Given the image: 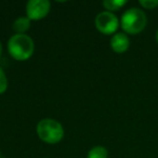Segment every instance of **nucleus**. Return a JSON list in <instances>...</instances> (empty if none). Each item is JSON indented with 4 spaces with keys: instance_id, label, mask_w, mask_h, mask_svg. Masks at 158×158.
Wrapping results in <instances>:
<instances>
[{
    "instance_id": "obj_5",
    "label": "nucleus",
    "mask_w": 158,
    "mask_h": 158,
    "mask_svg": "<svg viewBox=\"0 0 158 158\" xmlns=\"http://www.w3.org/2000/svg\"><path fill=\"white\" fill-rule=\"evenodd\" d=\"M49 11H50V2L48 0H31L27 2L26 13L29 20H41L48 15Z\"/></svg>"
},
{
    "instance_id": "obj_1",
    "label": "nucleus",
    "mask_w": 158,
    "mask_h": 158,
    "mask_svg": "<svg viewBox=\"0 0 158 158\" xmlns=\"http://www.w3.org/2000/svg\"><path fill=\"white\" fill-rule=\"evenodd\" d=\"M8 49L13 59L25 61L33 55L35 44L33 39L25 34H15L8 41Z\"/></svg>"
},
{
    "instance_id": "obj_9",
    "label": "nucleus",
    "mask_w": 158,
    "mask_h": 158,
    "mask_svg": "<svg viewBox=\"0 0 158 158\" xmlns=\"http://www.w3.org/2000/svg\"><path fill=\"white\" fill-rule=\"evenodd\" d=\"M88 158H107V151L103 146H94L88 153Z\"/></svg>"
},
{
    "instance_id": "obj_11",
    "label": "nucleus",
    "mask_w": 158,
    "mask_h": 158,
    "mask_svg": "<svg viewBox=\"0 0 158 158\" xmlns=\"http://www.w3.org/2000/svg\"><path fill=\"white\" fill-rule=\"evenodd\" d=\"M140 5L142 6L144 9H155L158 6V0H140Z\"/></svg>"
},
{
    "instance_id": "obj_10",
    "label": "nucleus",
    "mask_w": 158,
    "mask_h": 158,
    "mask_svg": "<svg viewBox=\"0 0 158 158\" xmlns=\"http://www.w3.org/2000/svg\"><path fill=\"white\" fill-rule=\"evenodd\" d=\"M8 88V79L2 68L0 67V94L3 93Z\"/></svg>"
},
{
    "instance_id": "obj_12",
    "label": "nucleus",
    "mask_w": 158,
    "mask_h": 158,
    "mask_svg": "<svg viewBox=\"0 0 158 158\" xmlns=\"http://www.w3.org/2000/svg\"><path fill=\"white\" fill-rule=\"evenodd\" d=\"M1 53H2V44L0 42V56H1Z\"/></svg>"
},
{
    "instance_id": "obj_13",
    "label": "nucleus",
    "mask_w": 158,
    "mask_h": 158,
    "mask_svg": "<svg viewBox=\"0 0 158 158\" xmlns=\"http://www.w3.org/2000/svg\"><path fill=\"white\" fill-rule=\"evenodd\" d=\"M156 39H157V42H158V31H157V34H156Z\"/></svg>"
},
{
    "instance_id": "obj_3",
    "label": "nucleus",
    "mask_w": 158,
    "mask_h": 158,
    "mask_svg": "<svg viewBox=\"0 0 158 158\" xmlns=\"http://www.w3.org/2000/svg\"><path fill=\"white\" fill-rule=\"evenodd\" d=\"M37 133L44 142L55 144L63 139L64 130L59 121L51 118H44L38 123Z\"/></svg>"
},
{
    "instance_id": "obj_6",
    "label": "nucleus",
    "mask_w": 158,
    "mask_h": 158,
    "mask_svg": "<svg viewBox=\"0 0 158 158\" xmlns=\"http://www.w3.org/2000/svg\"><path fill=\"white\" fill-rule=\"evenodd\" d=\"M130 40L127 35L123 33L116 34L110 39V47L116 53H123L129 49Z\"/></svg>"
},
{
    "instance_id": "obj_4",
    "label": "nucleus",
    "mask_w": 158,
    "mask_h": 158,
    "mask_svg": "<svg viewBox=\"0 0 158 158\" xmlns=\"http://www.w3.org/2000/svg\"><path fill=\"white\" fill-rule=\"evenodd\" d=\"M95 26L98 31L105 35H110L117 31L119 26V21L115 14L110 11H104L98 14L95 18Z\"/></svg>"
},
{
    "instance_id": "obj_7",
    "label": "nucleus",
    "mask_w": 158,
    "mask_h": 158,
    "mask_svg": "<svg viewBox=\"0 0 158 158\" xmlns=\"http://www.w3.org/2000/svg\"><path fill=\"white\" fill-rule=\"evenodd\" d=\"M31 26V20L25 16H21V18L16 19L13 23V29L18 34H24L27 29Z\"/></svg>"
},
{
    "instance_id": "obj_2",
    "label": "nucleus",
    "mask_w": 158,
    "mask_h": 158,
    "mask_svg": "<svg viewBox=\"0 0 158 158\" xmlns=\"http://www.w3.org/2000/svg\"><path fill=\"white\" fill-rule=\"evenodd\" d=\"M121 27L128 34L135 35L145 28L147 19L145 13L138 8H131L127 10L121 16Z\"/></svg>"
},
{
    "instance_id": "obj_8",
    "label": "nucleus",
    "mask_w": 158,
    "mask_h": 158,
    "mask_svg": "<svg viewBox=\"0 0 158 158\" xmlns=\"http://www.w3.org/2000/svg\"><path fill=\"white\" fill-rule=\"evenodd\" d=\"M127 3L126 0H105L103 1V6L105 9H107L108 11H117L121 7Z\"/></svg>"
}]
</instances>
